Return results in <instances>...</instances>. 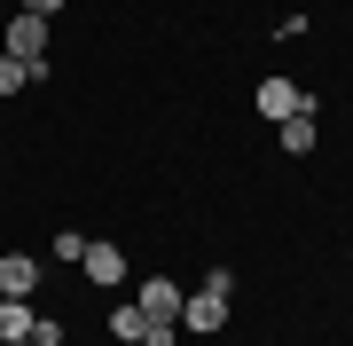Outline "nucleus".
Returning <instances> with one entry per match:
<instances>
[{
    "label": "nucleus",
    "instance_id": "obj_1",
    "mask_svg": "<svg viewBox=\"0 0 353 346\" xmlns=\"http://www.w3.org/2000/svg\"><path fill=\"white\" fill-rule=\"evenodd\" d=\"M48 16H32V8H16L8 16V32H0V55H16V64H32L39 79H48Z\"/></svg>",
    "mask_w": 353,
    "mask_h": 346
},
{
    "label": "nucleus",
    "instance_id": "obj_2",
    "mask_svg": "<svg viewBox=\"0 0 353 346\" xmlns=\"http://www.w3.org/2000/svg\"><path fill=\"white\" fill-rule=\"evenodd\" d=\"M252 110H259V118H275V126H283V118H299V110H314V95H306L299 79H259V95H252Z\"/></svg>",
    "mask_w": 353,
    "mask_h": 346
},
{
    "label": "nucleus",
    "instance_id": "obj_3",
    "mask_svg": "<svg viewBox=\"0 0 353 346\" xmlns=\"http://www.w3.org/2000/svg\"><path fill=\"white\" fill-rule=\"evenodd\" d=\"M181 331H189V338H220V331H228V291L204 283L196 299H181Z\"/></svg>",
    "mask_w": 353,
    "mask_h": 346
},
{
    "label": "nucleus",
    "instance_id": "obj_4",
    "mask_svg": "<svg viewBox=\"0 0 353 346\" xmlns=\"http://www.w3.org/2000/svg\"><path fill=\"white\" fill-rule=\"evenodd\" d=\"M79 268H87V283H102V291H118V283H126V252H118L110 236H87Z\"/></svg>",
    "mask_w": 353,
    "mask_h": 346
},
{
    "label": "nucleus",
    "instance_id": "obj_5",
    "mask_svg": "<svg viewBox=\"0 0 353 346\" xmlns=\"http://www.w3.org/2000/svg\"><path fill=\"white\" fill-rule=\"evenodd\" d=\"M181 299H189V291H181L173 276H150V283L134 291V307L150 315V323H181Z\"/></svg>",
    "mask_w": 353,
    "mask_h": 346
},
{
    "label": "nucleus",
    "instance_id": "obj_6",
    "mask_svg": "<svg viewBox=\"0 0 353 346\" xmlns=\"http://www.w3.org/2000/svg\"><path fill=\"white\" fill-rule=\"evenodd\" d=\"M39 291V260L32 252H0V299H32Z\"/></svg>",
    "mask_w": 353,
    "mask_h": 346
},
{
    "label": "nucleus",
    "instance_id": "obj_7",
    "mask_svg": "<svg viewBox=\"0 0 353 346\" xmlns=\"http://www.w3.org/2000/svg\"><path fill=\"white\" fill-rule=\"evenodd\" d=\"M141 331H150V315H141L134 299H118V307H110V338L118 346H141Z\"/></svg>",
    "mask_w": 353,
    "mask_h": 346
},
{
    "label": "nucleus",
    "instance_id": "obj_8",
    "mask_svg": "<svg viewBox=\"0 0 353 346\" xmlns=\"http://www.w3.org/2000/svg\"><path fill=\"white\" fill-rule=\"evenodd\" d=\"M32 323H39L32 299H0V338H32Z\"/></svg>",
    "mask_w": 353,
    "mask_h": 346
},
{
    "label": "nucleus",
    "instance_id": "obj_9",
    "mask_svg": "<svg viewBox=\"0 0 353 346\" xmlns=\"http://www.w3.org/2000/svg\"><path fill=\"white\" fill-rule=\"evenodd\" d=\"M283 150H290V157H306V150H314V110L283 118Z\"/></svg>",
    "mask_w": 353,
    "mask_h": 346
},
{
    "label": "nucleus",
    "instance_id": "obj_10",
    "mask_svg": "<svg viewBox=\"0 0 353 346\" xmlns=\"http://www.w3.org/2000/svg\"><path fill=\"white\" fill-rule=\"evenodd\" d=\"M32 79H39L32 64H16V55H0V103H8V95H24Z\"/></svg>",
    "mask_w": 353,
    "mask_h": 346
},
{
    "label": "nucleus",
    "instance_id": "obj_11",
    "mask_svg": "<svg viewBox=\"0 0 353 346\" xmlns=\"http://www.w3.org/2000/svg\"><path fill=\"white\" fill-rule=\"evenodd\" d=\"M79 252H87V236L63 229V236H48V260H63V268H79Z\"/></svg>",
    "mask_w": 353,
    "mask_h": 346
},
{
    "label": "nucleus",
    "instance_id": "obj_12",
    "mask_svg": "<svg viewBox=\"0 0 353 346\" xmlns=\"http://www.w3.org/2000/svg\"><path fill=\"white\" fill-rule=\"evenodd\" d=\"M141 346H181V323H150V331H141Z\"/></svg>",
    "mask_w": 353,
    "mask_h": 346
},
{
    "label": "nucleus",
    "instance_id": "obj_13",
    "mask_svg": "<svg viewBox=\"0 0 353 346\" xmlns=\"http://www.w3.org/2000/svg\"><path fill=\"white\" fill-rule=\"evenodd\" d=\"M24 8H32V16H48V24H55V16H63V0H24Z\"/></svg>",
    "mask_w": 353,
    "mask_h": 346
},
{
    "label": "nucleus",
    "instance_id": "obj_14",
    "mask_svg": "<svg viewBox=\"0 0 353 346\" xmlns=\"http://www.w3.org/2000/svg\"><path fill=\"white\" fill-rule=\"evenodd\" d=\"M0 346H32V338H0Z\"/></svg>",
    "mask_w": 353,
    "mask_h": 346
}]
</instances>
